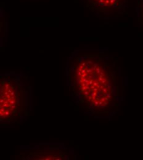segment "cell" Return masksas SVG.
Wrapping results in <instances>:
<instances>
[{
	"mask_svg": "<svg viewBox=\"0 0 143 160\" xmlns=\"http://www.w3.org/2000/svg\"><path fill=\"white\" fill-rule=\"evenodd\" d=\"M86 7L102 16L122 15L126 13L129 0H83Z\"/></svg>",
	"mask_w": 143,
	"mask_h": 160,
	"instance_id": "6da1fadb",
	"label": "cell"
},
{
	"mask_svg": "<svg viewBox=\"0 0 143 160\" xmlns=\"http://www.w3.org/2000/svg\"><path fill=\"white\" fill-rule=\"evenodd\" d=\"M138 11L139 21L143 25V0H138Z\"/></svg>",
	"mask_w": 143,
	"mask_h": 160,
	"instance_id": "7a4b0ae2",
	"label": "cell"
},
{
	"mask_svg": "<svg viewBox=\"0 0 143 160\" xmlns=\"http://www.w3.org/2000/svg\"><path fill=\"white\" fill-rule=\"evenodd\" d=\"M9 89V84H8V83L5 84V85H4V89H5V91H8Z\"/></svg>",
	"mask_w": 143,
	"mask_h": 160,
	"instance_id": "3957f363",
	"label": "cell"
},
{
	"mask_svg": "<svg viewBox=\"0 0 143 160\" xmlns=\"http://www.w3.org/2000/svg\"><path fill=\"white\" fill-rule=\"evenodd\" d=\"M16 99H14V100H11V102H9V105H14L15 103H16Z\"/></svg>",
	"mask_w": 143,
	"mask_h": 160,
	"instance_id": "277c9868",
	"label": "cell"
},
{
	"mask_svg": "<svg viewBox=\"0 0 143 160\" xmlns=\"http://www.w3.org/2000/svg\"><path fill=\"white\" fill-rule=\"evenodd\" d=\"M10 113H11V112H10V111H9V110H6V111L4 112V115H6L7 117H8V116H9V115H10Z\"/></svg>",
	"mask_w": 143,
	"mask_h": 160,
	"instance_id": "5b68a950",
	"label": "cell"
},
{
	"mask_svg": "<svg viewBox=\"0 0 143 160\" xmlns=\"http://www.w3.org/2000/svg\"><path fill=\"white\" fill-rule=\"evenodd\" d=\"M11 111H13L14 109L16 108V105H15V104H14V105H12L11 106Z\"/></svg>",
	"mask_w": 143,
	"mask_h": 160,
	"instance_id": "8992f818",
	"label": "cell"
},
{
	"mask_svg": "<svg viewBox=\"0 0 143 160\" xmlns=\"http://www.w3.org/2000/svg\"><path fill=\"white\" fill-rule=\"evenodd\" d=\"M8 91V92L10 94V93H11V92H13V89H12V88H9Z\"/></svg>",
	"mask_w": 143,
	"mask_h": 160,
	"instance_id": "52a82bcc",
	"label": "cell"
},
{
	"mask_svg": "<svg viewBox=\"0 0 143 160\" xmlns=\"http://www.w3.org/2000/svg\"><path fill=\"white\" fill-rule=\"evenodd\" d=\"M4 102V100L3 99L1 98V99H0V103H1V104H2V103H3Z\"/></svg>",
	"mask_w": 143,
	"mask_h": 160,
	"instance_id": "ba28073f",
	"label": "cell"
},
{
	"mask_svg": "<svg viewBox=\"0 0 143 160\" xmlns=\"http://www.w3.org/2000/svg\"><path fill=\"white\" fill-rule=\"evenodd\" d=\"M11 99L12 100L16 99V95H15V96H11Z\"/></svg>",
	"mask_w": 143,
	"mask_h": 160,
	"instance_id": "9c48e42d",
	"label": "cell"
},
{
	"mask_svg": "<svg viewBox=\"0 0 143 160\" xmlns=\"http://www.w3.org/2000/svg\"><path fill=\"white\" fill-rule=\"evenodd\" d=\"M10 94H11V96H15V92H14V91H13L11 93H10Z\"/></svg>",
	"mask_w": 143,
	"mask_h": 160,
	"instance_id": "30bf717a",
	"label": "cell"
},
{
	"mask_svg": "<svg viewBox=\"0 0 143 160\" xmlns=\"http://www.w3.org/2000/svg\"><path fill=\"white\" fill-rule=\"evenodd\" d=\"M82 87H83V86H86V83H85V82H82Z\"/></svg>",
	"mask_w": 143,
	"mask_h": 160,
	"instance_id": "8fae6325",
	"label": "cell"
}]
</instances>
